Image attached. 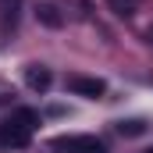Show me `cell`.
Listing matches in <instances>:
<instances>
[{"label": "cell", "instance_id": "1", "mask_svg": "<svg viewBox=\"0 0 153 153\" xmlns=\"http://www.w3.org/2000/svg\"><path fill=\"white\" fill-rule=\"evenodd\" d=\"M36 121L39 117L32 111H14L7 121H0V150H22V146H29V139L36 132Z\"/></svg>", "mask_w": 153, "mask_h": 153}, {"label": "cell", "instance_id": "2", "mask_svg": "<svg viewBox=\"0 0 153 153\" xmlns=\"http://www.w3.org/2000/svg\"><path fill=\"white\" fill-rule=\"evenodd\" d=\"M50 146L57 153H107V146L96 135H57Z\"/></svg>", "mask_w": 153, "mask_h": 153}, {"label": "cell", "instance_id": "3", "mask_svg": "<svg viewBox=\"0 0 153 153\" xmlns=\"http://www.w3.org/2000/svg\"><path fill=\"white\" fill-rule=\"evenodd\" d=\"M68 89L78 93V96H89V100L103 96V82L100 78H85V75H68Z\"/></svg>", "mask_w": 153, "mask_h": 153}, {"label": "cell", "instance_id": "4", "mask_svg": "<svg viewBox=\"0 0 153 153\" xmlns=\"http://www.w3.org/2000/svg\"><path fill=\"white\" fill-rule=\"evenodd\" d=\"M25 82H29V89H50V68H43V64H29L25 68Z\"/></svg>", "mask_w": 153, "mask_h": 153}, {"label": "cell", "instance_id": "5", "mask_svg": "<svg viewBox=\"0 0 153 153\" xmlns=\"http://www.w3.org/2000/svg\"><path fill=\"white\" fill-rule=\"evenodd\" d=\"M36 18L43 22V25H50V29H61V22H64L61 11H57L53 4H39V7H36Z\"/></svg>", "mask_w": 153, "mask_h": 153}, {"label": "cell", "instance_id": "6", "mask_svg": "<svg viewBox=\"0 0 153 153\" xmlns=\"http://www.w3.org/2000/svg\"><path fill=\"white\" fill-rule=\"evenodd\" d=\"M117 132L121 135H143L146 132V121H117Z\"/></svg>", "mask_w": 153, "mask_h": 153}, {"label": "cell", "instance_id": "7", "mask_svg": "<svg viewBox=\"0 0 153 153\" xmlns=\"http://www.w3.org/2000/svg\"><path fill=\"white\" fill-rule=\"evenodd\" d=\"M135 4H139V0H111V7H114L117 14H132V11H135Z\"/></svg>", "mask_w": 153, "mask_h": 153}, {"label": "cell", "instance_id": "8", "mask_svg": "<svg viewBox=\"0 0 153 153\" xmlns=\"http://www.w3.org/2000/svg\"><path fill=\"white\" fill-rule=\"evenodd\" d=\"M146 39H150V46H153V25H150V29H146Z\"/></svg>", "mask_w": 153, "mask_h": 153}, {"label": "cell", "instance_id": "9", "mask_svg": "<svg viewBox=\"0 0 153 153\" xmlns=\"http://www.w3.org/2000/svg\"><path fill=\"white\" fill-rule=\"evenodd\" d=\"M143 153H153V146H150V150H143Z\"/></svg>", "mask_w": 153, "mask_h": 153}]
</instances>
